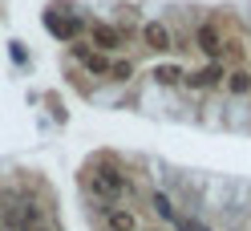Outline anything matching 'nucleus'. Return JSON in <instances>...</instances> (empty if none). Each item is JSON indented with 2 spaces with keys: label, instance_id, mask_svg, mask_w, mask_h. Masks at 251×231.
Here are the masks:
<instances>
[{
  "label": "nucleus",
  "instance_id": "1",
  "mask_svg": "<svg viewBox=\"0 0 251 231\" xmlns=\"http://www.w3.org/2000/svg\"><path fill=\"white\" fill-rule=\"evenodd\" d=\"M85 187H89V195L98 199V203L118 207V199L126 195V175H118L114 166H93L85 175Z\"/></svg>",
  "mask_w": 251,
  "mask_h": 231
},
{
  "label": "nucleus",
  "instance_id": "2",
  "mask_svg": "<svg viewBox=\"0 0 251 231\" xmlns=\"http://www.w3.org/2000/svg\"><path fill=\"white\" fill-rule=\"evenodd\" d=\"M195 49H202L211 61H219V57H223L227 41H223V33H219V25H215V21H202V25L195 28Z\"/></svg>",
  "mask_w": 251,
  "mask_h": 231
},
{
  "label": "nucleus",
  "instance_id": "3",
  "mask_svg": "<svg viewBox=\"0 0 251 231\" xmlns=\"http://www.w3.org/2000/svg\"><path fill=\"white\" fill-rule=\"evenodd\" d=\"M223 81H227V69H223V61H207L202 69L186 73V85H191V89H215V85H223Z\"/></svg>",
  "mask_w": 251,
  "mask_h": 231
},
{
  "label": "nucleus",
  "instance_id": "4",
  "mask_svg": "<svg viewBox=\"0 0 251 231\" xmlns=\"http://www.w3.org/2000/svg\"><path fill=\"white\" fill-rule=\"evenodd\" d=\"M142 41H146V49H154V53L175 49V33H170L162 21H146V25H142Z\"/></svg>",
  "mask_w": 251,
  "mask_h": 231
},
{
  "label": "nucleus",
  "instance_id": "5",
  "mask_svg": "<svg viewBox=\"0 0 251 231\" xmlns=\"http://www.w3.org/2000/svg\"><path fill=\"white\" fill-rule=\"evenodd\" d=\"M73 57L81 61V65L93 73V77H109V65H114V61H109L105 53H98V49H89V45H73Z\"/></svg>",
  "mask_w": 251,
  "mask_h": 231
},
{
  "label": "nucleus",
  "instance_id": "6",
  "mask_svg": "<svg viewBox=\"0 0 251 231\" xmlns=\"http://www.w3.org/2000/svg\"><path fill=\"white\" fill-rule=\"evenodd\" d=\"M89 41L98 45V53L122 49V28H114V25H93V28H89Z\"/></svg>",
  "mask_w": 251,
  "mask_h": 231
},
{
  "label": "nucleus",
  "instance_id": "7",
  "mask_svg": "<svg viewBox=\"0 0 251 231\" xmlns=\"http://www.w3.org/2000/svg\"><path fill=\"white\" fill-rule=\"evenodd\" d=\"M105 231H138V215L130 207H105Z\"/></svg>",
  "mask_w": 251,
  "mask_h": 231
},
{
  "label": "nucleus",
  "instance_id": "8",
  "mask_svg": "<svg viewBox=\"0 0 251 231\" xmlns=\"http://www.w3.org/2000/svg\"><path fill=\"white\" fill-rule=\"evenodd\" d=\"M154 81H158V85H182L186 81V73H182V65H170V61H166V65H154Z\"/></svg>",
  "mask_w": 251,
  "mask_h": 231
},
{
  "label": "nucleus",
  "instance_id": "9",
  "mask_svg": "<svg viewBox=\"0 0 251 231\" xmlns=\"http://www.w3.org/2000/svg\"><path fill=\"white\" fill-rule=\"evenodd\" d=\"M223 85L231 89V94H247V89H251V73H247V69H235V73H227Z\"/></svg>",
  "mask_w": 251,
  "mask_h": 231
},
{
  "label": "nucleus",
  "instance_id": "10",
  "mask_svg": "<svg viewBox=\"0 0 251 231\" xmlns=\"http://www.w3.org/2000/svg\"><path fill=\"white\" fill-rule=\"evenodd\" d=\"M154 211H158V215H162V219H170V223H175V219H178V215H175V207H170V199H166L162 191H154Z\"/></svg>",
  "mask_w": 251,
  "mask_h": 231
},
{
  "label": "nucleus",
  "instance_id": "11",
  "mask_svg": "<svg viewBox=\"0 0 251 231\" xmlns=\"http://www.w3.org/2000/svg\"><path fill=\"white\" fill-rule=\"evenodd\" d=\"M109 77H114V81H130L134 65H130V61H114V65H109Z\"/></svg>",
  "mask_w": 251,
  "mask_h": 231
},
{
  "label": "nucleus",
  "instance_id": "12",
  "mask_svg": "<svg viewBox=\"0 0 251 231\" xmlns=\"http://www.w3.org/2000/svg\"><path fill=\"white\" fill-rule=\"evenodd\" d=\"M28 231H53V227H45V223H41V227H28Z\"/></svg>",
  "mask_w": 251,
  "mask_h": 231
}]
</instances>
